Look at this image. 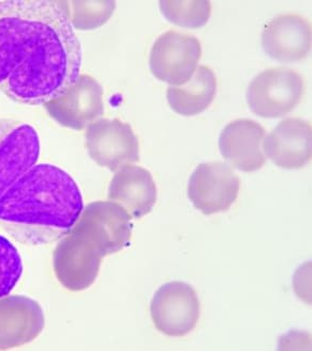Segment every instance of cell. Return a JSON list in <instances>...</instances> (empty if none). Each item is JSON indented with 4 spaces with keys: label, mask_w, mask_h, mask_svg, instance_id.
Returning <instances> with one entry per match:
<instances>
[{
    "label": "cell",
    "mask_w": 312,
    "mask_h": 351,
    "mask_svg": "<svg viewBox=\"0 0 312 351\" xmlns=\"http://www.w3.org/2000/svg\"><path fill=\"white\" fill-rule=\"evenodd\" d=\"M82 45L67 11L51 0L0 1V90L48 105L80 78Z\"/></svg>",
    "instance_id": "cell-1"
},
{
    "label": "cell",
    "mask_w": 312,
    "mask_h": 351,
    "mask_svg": "<svg viewBox=\"0 0 312 351\" xmlns=\"http://www.w3.org/2000/svg\"><path fill=\"white\" fill-rule=\"evenodd\" d=\"M84 209L75 179L53 164H36L0 197V226L15 241L40 246L65 237Z\"/></svg>",
    "instance_id": "cell-2"
},
{
    "label": "cell",
    "mask_w": 312,
    "mask_h": 351,
    "mask_svg": "<svg viewBox=\"0 0 312 351\" xmlns=\"http://www.w3.org/2000/svg\"><path fill=\"white\" fill-rule=\"evenodd\" d=\"M305 93V81L291 68L274 67L257 75L247 90L249 108L261 118L287 116L298 107Z\"/></svg>",
    "instance_id": "cell-3"
},
{
    "label": "cell",
    "mask_w": 312,
    "mask_h": 351,
    "mask_svg": "<svg viewBox=\"0 0 312 351\" xmlns=\"http://www.w3.org/2000/svg\"><path fill=\"white\" fill-rule=\"evenodd\" d=\"M202 53V45L195 36L168 30L151 49V73L171 86H183L197 69Z\"/></svg>",
    "instance_id": "cell-4"
},
{
    "label": "cell",
    "mask_w": 312,
    "mask_h": 351,
    "mask_svg": "<svg viewBox=\"0 0 312 351\" xmlns=\"http://www.w3.org/2000/svg\"><path fill=\"white\" fill-rule=\"evenodd\" d=\"M40 138L25 122L0 119V197L38 163Z\"/></svg>",
    "instance_id": "cell-5"
},
{
    "label": "cell",
    "mask_w": 312,
    "mask_h": 351,
    "mask_svg": "<svg viewBox=\"0 0 312 351\" xmlns=\"http://www.w3.org/2000/svg\"><path fill=\"white\" fill-rule=\"evenodd\" d=\"M130 219L128 211L118 204L94 202L83 209L73 228L95 245L105 258L130 246L132 232Z\"/></svg>",
    "instance_id": "cell-6"
},
{
    "label": "cell",
    "mask_w": 312,
    "mask_h": 351,
    "mask_svg": "<svg viewBox=\"0 0 312 351\" xmlns=\"http://www.w3.org/2000/svg\"><path fill=\"white\" fill-rule=\"evenodd\" d=\"M200 304L190 285L171 281L158 289L151 302L155 328L170 337H182L197 326Z\"/></svg>",
    "instance_id": "cell-7"
},
{
    "label": "cell",
    "mask_w": 312,
    "mask_h": 351,
    "mask_svg": "<svg viewBox=\"0 0 312 351\" xmlns=\"http://www.w3.org/2000/svg\"><path fill=\"white\" fill-rule=\"evenodd\" d=\"M103 258L97 247L73 228L54 250L53 267L67 290L83 291L97 279Z\"/></svg>",
    "instance_id": "cell-8"
},
{
    "label": "cell",
    "mask_w": 312,
    "mask_h": 351,
    "mask_svg": "<svg viewBox=\"0 0 312 351\" xmlns=\"http://www.w3.org/2000/svg\"><path fill=\"white\" fill-rule=\"evenodd\" d=\"M239 176L223 162L202 163L189 181L187 195L195 208L206 216L228 210L237 199Z\"/></svg>",
    "instance_id": "cell-9"
},
{
    "label": "cell",
    "mask_w": 312,
    "mask_h": 351,
    "mask_svg": "<svg viewBox=\"0 0 312 351\" xmlns=\"http://www.w3.org/2000/svg\"><path fill=\"white\" fill-rule=\"evenodd\" d=\"M86 148L98 165L112 171L140 158L137 136L130 124L118 119H101L88 125Z\"/></svg>",
    "instance_id": "cell-10"
},
{
    "label": "cell",
    "mask_w": 312,
    "mask_h": 351,
    "mask_svg": "<svg viewBox=\"0 0 312 351\" xmlns=\"http://www.w3.org/2000/svg\"><path fill=\"white\" fill-rule=\"evenodd\" d=\"M262 47L269 58L278 62L304 60L311 50V22L295 13L279 14L265 26Z\"/></svg>",
    "instance_id": "cell-11"
},
{
    "label": "cell",
    "mask_w": 312,
    "mask_h": 351,
    "mask_svg": "<svg viewBox=\"0 0 312 351\" xmlns=\"http://www.w3.org/2000/svg\"><path fill=\"white\" fill-rule=\"evenodd\" d=\"M45 324L43 307L35 300L26 295L0 299V350L33 341L40 335Z\"/></svg>",
    "instance_id": "cell-12"
},
{
    "label": "cell",
    "mask_w": 312,
    "mask_h": 351,
    "mask_svg": "<svg viewBox=\"0 0 312 351\" xmlns=\"http://www.w3.org/2000/svg\"><path fill=\"white\" fill-rule=\"evenodd\" d=\"M263 150L281 169H302L311 161V123L300 118L281 121L263 141Z\"/></svg>",
    "instance_id": "cell-13"
},
{
    "label": "cell",
    "mask_w": 312,
    "mask_h": 351,
    "mask_svg": "<svg viewBox=\"0 0 312 351\" xmlns=\"http://www.w3.org/2000/svg\"><path fill=\"white\" fill-rule=\"evenodd\" d=\"M103 88L95 79L81 75L65 96L45 106L58 123L81 131L103 116Z\"/></svg>",
    "instance_id": "cell-14"
},
{
    "label": "cell",
    "mask_w": 312,
    "mask_h": 351,
    "mask_svg": "<svg viewBox=\"0 0 312 351\" xmlns=\"http://www.w3.org/2000/svg\"><path fill=\"white\" fill-rule=\"evenodd\" d=\"M265 130L250 119H237L225 126L219 138L221 154L235 169L259 171L266 163L262 145Z\"/></svg>",
    "instance_id": "cell-15"
},
{
    "label": "cell",
    "mask_w": 312,
    "mask_h": 351,
    "mask_svg": "<svg viewBox=\"0 0 312 351\" xmlns=\"http://www.w3.org/2000/svg\"><path fill=\"white\" fill-rule=\"evenodd\" d=\"M109 201L118 204L132 218L140 219L152 210L158 199V189L152 173L141 166H123L111 180Z\"/></svg>",
    "instance_id": "cell-16"
},
{
    "label": "cell",
    "mask_w": 312,
    "mask_h": 351,
    "mask_svg": "<svg viewBox=\"0 0 312 351\" xmlns=\"http://www.w3.org/2000/svg\"><path fill=\"white\" fill-rule=\"evenodd\" d=\"M217 93V79L211 68L200 66L192 78L180 86L167 88L170 108L183 117L197 116L211 105Z\"/></svg>",
    "instance_id": "cell-17"
},
{
    "label": "cell",
    "mask_w": 312,
    "mask_h": 351,
    "mask_svg": "<svg viewBox=\"0 0 312 351\" xmlns=\"http://www.w3.org/2000/svg\"><path fill=\"white\" fill-rule=\"evenodd\" d=\"M160 9L170 23L185 28H200L206 25L213 11L211 3L206 0H162Z\"/></svg>",
    "instance_id": "cell-18"
},
{
    "label": "cell",
    "mask_w": 312,
    "mask_h": 351,
    "mask_svg": "<svg viewBox=\"0 0 312 351\" xmlns=\"http://www.w3.org/2000/svg\"><path fill=\"white\" fill-rule=\"evenodd\" d=\"M23 275V261L16 247L0 235V299L9 295Z\"/></svg>",
    "instance_id": "cell-19"
},
{
    "label": "cell",
    "mask_w": 312,
    "mask_h": 351,
    "mask_svg": "<svg viewBox=\"0 0 312 351\" xmlns=\"http://www.w3.org/2000/svg\"><path fill=\"white\" fill-rule=\"evenodd\" d=\"M75 3V15L70 18L73 27L93 29L107 22L115 9V1H79Z\"/></svg>",
    "instance_id": "cell-20"
}]
</instances>
